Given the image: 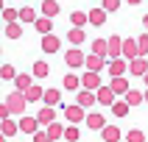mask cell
Segmentation results:
<instances>
[{"mask_svg": "<svg viewBox=\"0 0 148 142\" xmlns=\"http://www.w3.org/2000/svg\"><path fill=\"white\" fill-rule=\"evenodd\" d=\"M42 17H48V20H53V17L59 14V11H62V6H59L56 0H45V3H42Z\"/></svg>", "mask_w": 148, "mask_h": 142, "instance_id": "44dd1931", "label": "cell"}, {"mask_svg": "<svg viewBox=\"0 0 148 142\" xmlns=\"http://www.w3.org/2000/svg\"><path fill=\"white\" fill-rule=\"evenodd\" d=\"M34 25H36V31H39L42 36H50V33H53V20H48V17H39Z\"/></svg>", "mask_w": 148, "mask_h": 142, "instance_id": "4316f807", "label": "cell"}, {"mask_svg": "<svg viewBox=\"0 0 148 142\" xmlns=\"http://www.w3.org/2000/svg\"><path fill=\"white\" fill-rule=\"evenodd\" d=\"M129 111H132V106H129L126 100H115V106H112V114L115 117H126Z\"/></svg>", "mask_w": 148, "mask_h": 142, "instance_id": "e575fe53", "label": "cell"}, {"mask_svg": "<svg viewBox=\"0 0 148 142\" xmlns=\"http://www.w3.org/2000/svg\"><path fill=\"white\" fill-rule=\"evenodd\" d=\"M103 84H101V75L98 73H84L81 75V89H87V92H98Z\"/></svg>", "mask_w": 148, "mask_h": 142, "instance_id": "52a82bcc", "label": "cell"}, {"mask_svg": "<svg viewBox=\"0 0 148 142\" xmlns=\"http://www.w3.org/2000/svg\"><path fill=\"white\" fill-rule=\"evenodd\" d=\"M137 48H140V58L148 56V33H140L137 36Z\"/></svg>", "mask_w": 148, "mask_h": 142, "instance_id": "8d00e7d4", "label": "cell"}, {"mask_svg": "<svg viewBox=\"0 0 148 142\" xmlns=\"http://www.w3.org/2000/svg\"><path fill=\"white\" fill-rule=\"evenodd\" d=\"M48 137H50V142L64 139V125H62V123H53V125H48Z\"/></svg>", "mask_w": 148, "mask_h": 142, "instance_id": "f546056e", "label": "cell"}, {"mask_svg": "<svg viewBox=\"0 0 148 142\" xmlns=\"http://www.w3.org/2000/svg\"><path fill=\"white\" fill-rule=\"evenodd\" d=\"M126 103L134 109V106H140V103H145V95H143V92H137V89H132L129 95H126Z\"/></svg>", "mask_w": 148, "mask_h": 142, "instance_id": "836d02e7", "label": "cell"}, {"mask_svg": "<svg viewBox=\"0 0 148 142\" xmlns=\"http://www.w3.org/2000/svg\"><path fill=\"white\" fill-rule=\"evenodd\" d=\"M42 98H45V89H42L39 84H34L31 89L25 92V100H28V103H36V100H42Z\"/></svg>", "mask_w": 148, "mask_h": 142, "instance_id": "f1b7e54d", "label": "cell"}, {"mask_svg": "<svg viewBox=\"0 0 148 142\" xmlns=\"http://www.w3.org/2000/svg\"><path fill=\"white\" fill-rule=\"evenodd\" d=\"M95 98H98L101 106H115V92L109 89V86H101V89L95 92Z\"/></svg>", "mask_w": 148, "mask_h": 142, "instance_id": "ac0fdd59", "label": "cell"}, {"mask_svg": "<svg viewBox=\"0 0 148 142\" xmlns=\"http://www.w3.org/2000/svg\"><path fill=\"white\" fill-rule=\"evenodd\" d=\"M143 95H145V103H148V89H145V92H143Z\"/></svg>", "mask_w": 148, "mask_h": 142, "instance_id": "bcb514c9", "label": "cell"}, {"mask_svg": "<svg viewBox=\"0 0 148 142\" xmlns=\"http://www.w3.org/2000/svg\"><path fill=\"white\" fill-rule=\"evenodd\" d=\"M87 17H90V25H95V28H101V25L106 22V11L103 8H90Z\"/></svg>", "mask_w": 148, "mask_h": 142, "instance_id": "7402d4cb", "label": "cell"}, {"mask_svg": "<svg viewBox=\"0 0 148 142\" xmlns=\"http://www.w3.org/2000/svg\"><path fill=\"white\" fill-rule=\"evenodd\" d=\"M101 137H103V142H120L123 139V131H120L117 125H106V128L101 131Z\"/></svg>", "mask_w": 148, "mask_h": 142, "instance_id": "ffe728a7", "label": "cell"}, {"mask_svg": "<svg viewBox=\"0 0 148 142\" xmlns=\"http://www.w3.org/2000/svg\"><path fill=\"white\" fill-rule=\"evenodd\" d=\"M17 70H14V64H3L0 67V81H17Z\"/></svg>", "mask_w": 148, "mask_h": 142, "instance_id": "1f68e13d", "label": "cell"}, {"mask_svg": "<svg viewBox=\"0 0 148 142\" xmlns=\"http://www.w3.org/2000/svg\"><path fill=\"white\" fill-rule=\"evenodd\" d=\"M3 11H6V3H3V0H0V14H3Z\"/></svg>", "mask_w": 148, "mask_h": 142, "instance_id": "ee69618b", "label": "cell"}, {"mask_svg": "<svg viewBox=\"0 0 148 142\" xmlns=\"http://www.w3.org/2000/svg\"><path fill=\"white\" fill-rule=\"evenodd\" d=\"M39 17H36V8H31V6H23L20 8V25L23 22H36Z\"/></svg>", "mask_w": 148, "mask_h": 142, "instance_id": "83f0119b", "label": "cell"}, {"mask_svg": "<svg viewBox=\"0 0 148 142\" xmlns=\"http://www.w3.org/2000/svg\"><path fill=\"white\" fill-rule=\"evenodd\" d=\"M34 142H50L48 131H36V134H34Z\"/></svg>", "mask_w": 148, "mask_h": 142, "instance_id": "b9f144b4", "label": "cell"}, {"mask_svg": "<svg viewBox=\"0 0 148 142\" xmlns=\"http://www.w3.org/2000/svg\"><path fill=\"white\" fill-rule=\"evenodd\" d=\"M129 75L145 78L148 75V58H134V61H129Z\"/></svg>", "mask_w": 148, "mask_h": 142, "instance_id": "8fae6325", "label": "cell"}, {"mask_svg": "<svg viewBox=\"0 0 148 142\" xmlns=\"http://www.w3.org/2000/svg\"><path fill=\"white\" fill-rule=\"evenodd\" d=\"M3 33H6L8 39H20V36H23V25H20V22H11V25L3 28Z\"/></svg>", "mask_w": 148, "mask_h": 142, "instance_id": "d6a6232c", "label": "cell"}, {"mask_svg": "<svg viewBox=\"0 0 148 142\" xmlns=\"http://www.w3.org/2000/svg\"><path fill=\"white\" fill-rule=\"evenodd\" d=\"M62 86L70 89V92H78V89H81V78H78L75 73H67L64 78H62Z\"/></svg>", "mask_w": 148, "mask_h": 142, "instance_id": "603a6c76", "label": "cell"}, {"mask_svg": "<svg viewBox=\"0 0 148 142\" xmlns=\"http://www.w3.org/2000/svg\"><path fill=\"white\" fill-rule=\"evenodd\" d=\"M0 84H3V81H0Z\"/></svg>", "mask_w": 148, "mask_h": 142, "instance_id": "f907efd6", "label": "cell"}, {"mask_svg": "<svg viewBox=\"0 0 148 142\" xmlns=\"http://www.w3.org/2000/svg\"><path fill=\"white\" fill-rule=\"evenodd\" d=\"M0 20H3V25H11V22H20V8L14 6H6V11L0 14Z\"/></svg>", "mask_w": 148, "mask_h": 142, "instance_id": "d4e9b609", "label": "cell"}, {"mask_svg": "<svg viewBox=\"0 0 148 142\" xmlns=\"http://www.w3.org/2000/svg\"><path fill=\"white\" fill-rule=\"evenodd\" d=\"M109 89L115 92V95H129L132 92V86H129V78H112V84H109Z\"/></svg>", "mask_w": 148, "mask_h": 142, "instance_id": "e0dca14e", "label": "cell"}, {"mask_svg": "<svg viewBox=\"0 0 148 142\" xmlns=\"http://www.w3.org/2000/svg\"><path fill=\"white\" fill-rule=\"evenodd\" d=\"M0 56H3V48H0Z\"/></svg>", "mask_w": 148, "mask_h": 142, "instance_id": "681fc988", "label": "cell"}, {"mask_svg": "<svg viewBox=\"0 0 148 142\" xmlns=\"http://www.w3.org/2000/svg\"><path fill=\"white\" fill-rule=\"evenodd\" d=\"M75 103L87 111V109H92L95 103H98V98H95V92H87V89H78L75 92Z\"/></svg>", "mask_w": 148, "mask_h": 142, "instance_id": "9c48e42d", "label": "cell"}, {"mask_svg": "<svg viewBox=\"0 0 148 142\" xmlns=\"http://www.w3.org/2000/svg\"><path fill=\"white\" fill-rule=\"evenodd\" d=\"M64 120H67V123H73V125H78V123H84V120H87V111H84L78 103L64 106Z\"/></svg>", "mask_w": 148, "mask_h": 142, "instance_id": "3957f363", "label": "cell"}, {"mask_svg": "<svg viewBox=\"0 0 148 142\" xmlns=\"http://www.w3.org/2000/svg\"><path fill=\"white\" fill-rule=\"evenodd\" d=\"M36 120H39V125H53V123H59V120H56V109L42 106L39 111H36Z\"/></svg>", "mask_w": 148, "mask_h": 142, "instance_id": "7c38bea8", "label": "cell"}, {"mask_svg": "<svg viewBox=\"0 0 148 142\" xmlns=\"http://www.w3.org/2000/svg\"><path fill=\"white\" fill-rule=\"evenodd\" d=\"M106 73L112 75V78H126V73H129V61H126V58H115V61H109Z\"/></svg>", "mask_w": 148, "mask_h": 142, "instance_id": "5b68a950", "label": "cell"}, {"mask_svg": "<svg viewBox=\"0 0 148 142\" xmlns=\"http://www.w3.org/2000/svg\"><path fill=\"white\" fill-rule=\"evenodd\" d=\"M42 103H45V106H50V109L62 106V92H59L56 86H50V89H45V98H42Z\"/></svg>", "mask_w": 148, "mask_h": 142, "instance_id": "9a60e30c", "label": "cell"}, {"mask_svg": "<svg viewBox=\"0 0 148 142\" xmlns=\"http://www.w3.org/2000/svg\"><path fill=\"white\" fill-rule=\"evenodd\" d=\"M106 58L109 61H115V58H123V39H120V36H117V33H112V36H109L106 39Z\"/></svg>", "mask_w": 148, "mask_h": 142, "instance_id": "7a4b0ae2", "label": "cell"}, {"mask_svg": "<svg viewBox=\"0 0 148 142\" xmlns=\"http://www.w3.org/2000/svg\"><path fill=\"white\" fill-rule=\"evenodd\" d=\"M84 123H87V128H90V131H103V128L109 125L106 120H103V114H101V111H90Z\"/></svg>", "mask_w": 148, "mask_h": 142, "instance_id": "30bf717a", "label": "cell"}, {"mask_svg": "<svg viewBox=\"0 0 148 142\" xmlns=\"http://www.w3.org/2000/svg\"><path fill=\"white\" fill-rule=\"evenodd\" d=\"M123 58H126V61H134V58H140L137 39H123Z\"/></svg>", "mask_w": 148, "mask_h": 142, "instance_id": "5bb4252c", "label": "cell"}, {"mask_svg": "<svg viewBox=\"0 0 148 142\" xmlns=\"http://www.w3.org/2000/svg\"><path fill=\"white\" fill-rule=\"evenodd\" d=\"M0 134H3V137H17V134H20V123H14V117H11V120H3V123H0Z\"/></svg>", "mask_w": 148, "mask_h": 142, "instance_id": "d6986e66", "label": "cell"}, {"mask_svg": "<svg viewBox=\"0 0 148 142\" xmlns=\"http://www.w3.org/2000/svg\"><path fill=\"white\" fill-rule=\"evenodd\" d=\"M84 39H87V33H84L81 28H70V31H67V42H70L73 48H78Z\"/></svg>", "mask_w": 148, "mask_h": 142, "instance_id": "484cf974", "label": "cell"}, {"mask_svg": "<svg viewBox=\"0 0 148 142\" xmlns=\"http://www.w3.org/2000/svg\"><path fill=\"white\" fill-rule=\"evenodd\" d=\"M126 142H145V134L140 128H132V131L126 134Z\"/></svg>", "mask_w": 148, "mask_h": 142, "instance_id": "f35d334b", "label": "cell"}, {"mask_svg": "<svg viewBox=\"0 0 148 142\" xmlns=\"http://www.w3.org/2000/svg\"><path fill=\"white\" fill-rule=\"evenodd\" d=\"M59 50H62V39H59L56 33H50V36H42V53L53 56V53H59Z\"/></svg>", "mask_w": 148, "mask_h": 142, "instance_id": "ba28073f", "label": "cell"}, {"mask_svg": "<svg viewBox=\"0 0 148 142\" xmlns=\"http://www.w3.org/2000/svg\"><path fill=\"white\" fill-rule=\"evenodd\" d=\"M0 142H6V137H3V134H0Z\"/></svg>", "mask_w": 148, "mask_h": 142, "instance_id": "c3c4849f", "label": "cell"}, {"mask_svg": "<svg viewBox=\"0 0 148 142\" xmlns=\"http://www.w3.org/2000/svg\"><path fill=\"white\" fill-rule=\"evenodd\" d=\"M143 25H145V31H148V14H145V17H143Z\"/></svg>", "mask_w": 148, "mask_h": 142, "instance_id": "7bdbcfd3", "label": "cell"}, {"mask_svg": "<svg viewBox=\"0 0 148 142\" xmlns=\"http://www.w3.org/2000/svg\"><path fill=\"white\" fill-rule=\"evenodd\" d=\"M20 131H23V134H31V137H34V134L39 131V120H36V117H28V114L20 117Z\"/></svg>", "mask_w": 148, "mask_h": 142, "instance_id": "2e32d148", "label": "cell"}, {"mask_svg": "<svg viewBox=\"0 0 148 142\" xmlns=\"http://www.w3.org/2000/svg\"><path fill=\"white\" fill-rule=\"evenodd\" d=\"M3 120H11V111H8L6 103H0V123H3Z\"/></svg>", "mask_w": 148, "mask_h": 142, "instance_id": "60d3db41", "label": "cell"}, {"mask_svg": "<svg viewBox=\"0 0 148 142\" xmlns=\"http://www.w3.org/2000/svg\"><path fill=\"white\" fill-rule=\"evenodd\" d=\"M143 84H145V89H148V75H145V78H143Z\"/></svg>", "mask_w": 148, "mask_h": 142, "instance_id": "f6af8a7d", "label": "cell"}, {"mask_svg": "<svg viewBox=\"0 0 148 142\" xmlns=\"http://www.w3.org/2000/svg\"><path fill=\"white\" fill-rule=\"evenodd\" d=\"M34 84H36V81H34V75H31V73H20V75H17V81H14V89L25 95V92L31 89Z\"/></svg>", "mask_w": 148, "mask_h": 142, "instance_id": "4fadbf2b", "label": "cell"}, {"mask_svg": "<svg viewBox=\"0 0 148 142\" xmlns=\"http://www.w3.org/2000/svg\"><path fill=\"white\" fill-rule=\"evenodd\" d=\"M48 73H50L48 61H34V67H31V75H34V81H39V78H48Z\"/></svg>", "mask_w": 148, "mask_h": 142, "instance_id": "cb8c5ba5", "label": "cell"}, {"mask_svg": "<svg viewBox=\"0 0 148 142\" xmlns=\"http://www.w3.org/2000/svg\"><path fill=\"white\" fill-rule=\"evenodd\" d=\"M78 137H81V134H78V125H67L64 128V139L67 142H78Z\"/></svg>", "mask_w": 148, "mask_h": 142, "instance_id": "74e56055", "label": "cell"}, {"mask_svg": "<svg viewBox=\"0 0 148 142\" xmlns=\"http://www.w3.org/2000/svg\"><path fill=\"white\" fill-rule=\"evenodd\" d=\"M106 39H92V53H95V56H103L106 58Z\"/></svg>", "mask_w": 148, "mask_h": 142, "instance_id": "d590c367", "label": "cell"}, {"mask_svg": "<svg viewBox=\"0 0 148 142\" xmlns=\"http://www.w3.org/2000/svg\"><path fill=\"white\" fill-rule=\"evenodd\" d=\"M3 28H6V25H3V20H0V31H3Z\"/></svg>", "mask_w": 148, "mask_h": 142, "instance_id": "7dc6e473", "label": "cell"}, {"mask_svg": "<svg viewBox=\"0 0 148 142\" xmlns=\"http://www.w3.org/2000/svg\"><path fill=\"white\" fill-rule=\"evenodd\" d=\"M70 22H73V28H81L84 31V25L90 22V17H87V11H73L70 14Z\"/></svg>", "mask_w": 148, "mask_h": 142, "instance_id": "4dcf8cb0", "label": "cell"}, {"mask_svg": "<svg viewBox=\"0 0 148 142\" xmlns=\"http://www.w3.org/2000/svg\"><path fill=\"white\" fill-rule=\"evenodd\" d=\"M6 106H8V111H11V117H25V106H28V100H25V95L23 92H11L6 98Z\"/></svg>", "mask_w": 148, "mask_h": 142, "instance_id": "6da1fadb", "label": "cell"}, {"mask_svg": "<svg viewBox=\"0 0 148 142\" xmlns=\"http://www.w3.org/2000/svg\"><path fill=\"white\" fill-rule=\"evenodd\" d=\"M84 61H87V56L81 53V48H70L64 53V64L70 67V70H75V67H84Z\"/></svg>", "mask_w": 148, "mask_h": 142, "instance_id": "277c9868", "label": "cell"}, {"mask_svg": "<svg viewBox=\"0 0 148 142\" xmlns=\"http://www.w3.org/2000/svg\"><path fill=\"white\" fill-rule=\"evenodd\" d=\"M101 8H103L106 14H109V11H117V8H120V0H106V3H103Z\"/></svg>", "mask_w": 148, "mask_h": 142, "instance_id": "ab89813d", "label": "cell"}, {"mask_svg": "<svg viewBox=\"0 0 148 142\" xmlns=\"http://www.w3.org/2000/svg\"><path fill=\"white\" fill-rule=\"evenodd\" d=\"M84 67H87V73H98V75H101V70H103V67H109V61H106L103 56L90 53V56H87V61H84Z\"/></svg>", "mask_w": 148, "mask_h": 142, "instance_id": "8992f818", "label": "cell"}]
</instances>
